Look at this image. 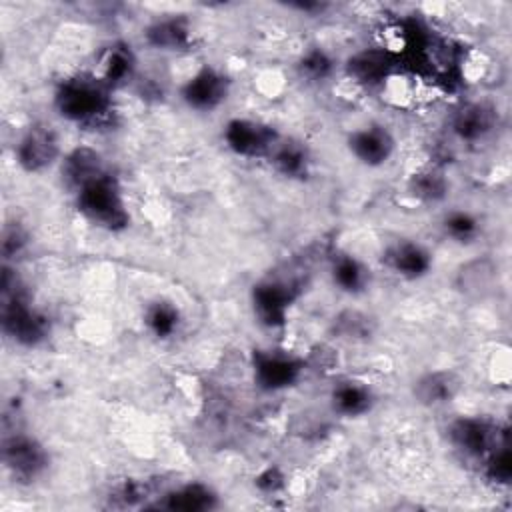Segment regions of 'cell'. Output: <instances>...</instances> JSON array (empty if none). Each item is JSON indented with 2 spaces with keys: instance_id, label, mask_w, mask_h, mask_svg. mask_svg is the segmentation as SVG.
Returning a JSON list of instances; mask_svg holds the SVG:
<instances>
[{
  "instance_id": "obj_1",
  "label": "cell",
  "mask_w": 512,
  "mask_h": 512,
  "mask_svg": "<svg viewBox=\"0 0 512 512\" xmlns=\"http://www.w3.org/2000/svg\"><path fill=\"white\" fill-rule=\"evenodd\" d=\"M0 322L4 334L20 346H40L50 336V320L30 304L16 270L4 266L0 276Z\"/></svg>"
},
{
  "instance_id": "obj_2",
  "label": "cell",
  "mask_w": 512,
  "mask_h": 512,
  "mask_svg": "<svg viewBox=\"0 0 512 512\" xmlns=\"http://www.w3.org/2000/svg\"><path fill=\"white\" fill-rule=\"evenodd\" d=\"M54 106L62 118L86 128L112 122V90L96 74H78L58 84Z\"/></svg>"
},
{
  "instance_id": "obj_3",
  "label": "cell",
  "mask_w": 512,
  "mask_h": 512,
  "mask_svg": "<svg viewBox=\"0 0 512 512\" xmlns=\"http://www.w3.org/2000/svg\"><path fill=\"white\" fill-rule=\"evenodd\" d=\"M74 196L78 212L94 226L108 232H122L130 226V212L122 186L108 170L80 188Z\"/></svg>"
},
{
  "instance_id": "obj_4",
  "label": "cell",
  "mask_w": 512,
  "mask_h": 512,
  "mask_svg": "<svg viewBox=\"0 0 512 512\" xmlns=\"http://www.w3.org/2000/svg\"><path fill=\"white\" fill-rule=\"evenodd\" d=\"M452 444L474 460H484L492 450L510 442L508 426H500L494 420L482 416H462L450 424Z\"/></svg>"
},
{
  "instance_id": "obj_5",
  "label": "cell",
  "mask_w": 512,
  "mask_h": 512,
  "mask_svg": "<svg viewBox=\"0 0 512 512\" xmlns=\"http://www.w3.org/2000/svg\"><path fill=\"white\" fill-rule=\"evenodd\" d=\"M2 462L14 480L34 482L48 470L50 454L38 438L14 432L2 440Z\"/></svg>"
},
{
  "instance_id": "obj_6",
  "label": "cell",
  "mask_w": 512,
  "mask_h": 512,
  "mask_svg": "<svg viewBox=\"0 0 512 512\" xmlns=\"http://www.w3.org/2000/svg\"><path fill=\"white\" fill-rule=\"evenodd\" d=\"M252 310L256 320L270 330L282 328L288 322L292 304L298 298V286L288 280L266 278L252 288Z\"/></svg>"
},
{
  "instance_id": "obj_7",
  "label": "cell",
  "mask_w": 512,
  "mask_h": 512,
  "mask_svg": "<svg viewBox=\"0 0 512 512\" xmlns=\"http://www.w3.org/2000/svg\"><path fill=\"white\" fill-rule=\"evenodd\" d=\"M306 370V362L288 352L276 350H254L252 352V372L254 382L260 390L280 392L296 386Z\"/></svg>"
},
{
  "instance_id": "obj_8",
  "label": "cell",
  "mask_w": 512,
  "mask_h": 512,
  "mask_svg": "<svg viewBox=\"0 0 512 512\" xmlns=\"http://www.w3.org/2000/svg\"><path fill=\"white\" fill-rule=\"evenodd\" d=\"M16 162L24 172L38 174L50 168L60 156V136L54 126L34 122L16 144Z\"/></svg>"
},
{
  "instance_id": "obj_9",
  "label": "cell",
  "mask_w": 512,
  "mask_h": 512,
  "mask_svg": "<svg viewBox=\"0 0 512 512\" xmlns=\"http://www.w3.org/2000/svg\"><path fill=\"white\" fill-rule=\"evenodd\" d=\"M222 136L226 146L242 158H268L280 140V134L270 124L250 118H232Z\"/></svg>"
},
{
  "instance_id": "obj_10",
  "label": "cell",
  "mask_w": 512,
  "mask_h": 512,
  "mask_svg": "<svg viewBox=\"0 0 512 512\" xmlns=\"http://www.w3.org/2000/svg\"><path fill=\"white\" fill-rule=\"evenodd\" d=\"M228 92H230L228 76L214 66H202L184 82L180 96L190 110L212 112L220 104H224V100L228 98Z\"/></svg>"
},
{
  "instance_id": "obj_11",
  "label": "cell",
  "mask_w": 512,
  "mask_h": 512,
  "mask_svg": "<svg viewBox=\"0 0 512 512\" xmlns=\"http://www.w3.org/2000/svg\"><path fill=\"white\" fill-rule=\"evenodd\" d=\"M500 286V266L490 256H476L456 268L454 288L468 300H486Z\"/></svg>"
},
{
  "instance_id": "obj_12",
  "label": "cell",
  "mask_w": 512,
  "mask_h": 512,
  "mask_svg": "<svg viewBox=\"0 0 512 512\" xmlns=\"http://www.w3.org/2000/svg\"><path fill=\"white\" fill-rule=\"evenodd\" d=\"M348 148L358 162L370 168H378L386 164L394 154L396 140L386 126L368 124L348 136Z\"/></svg>"
},
{
  "instance_id": "obj_13",
  "label": "cell",
  "mask_w": 512,
  "mask_h": 512,
  "mask_svg": "<svg viewBox=\"0 0 512 512\" xmlns=\"http://www.w3.org/2000/svg\"><path fill=\"white\" fill-rule=\"evenodd\" d=\"M382 260L388 270L404 280H418L424 278L432 268V254L418 242L412 240H398L390 244Z\"/></svg>"
},
{
  "instance_id": "obj_14",
  "label": "cell",
  "mask_w": 512,
  "mask_h": 512,
  "mask_svg": "<svg viewBox=\"0 0 512 512\" xmlns=\"http://www.w3.org/2000/svg\"><path fill=\"white\" fill-rule=\"evenodd\" d=\"M106 172L102 156L98 150L90 146H76L62 158L60 174H62V184L76 194L80 188H84L88 182L94 178L102 176Z\"/></svg>"
},
{
  "instance_id": "obj_15",
  "label": "cell",
  "mask_w": 512,
  "mask_h": 512,
  "mask_svg": "<svg viewBox=\"0 0 512 512\" xmlns=\"http://www.w3.org/2000/svg\"><path fill=\"white\" fill-rule=\"evenodd\" d=\"M498 124V110L488 102H468L452 116V132L462 142L484 140Z\"/></svg>"
},
{
  "instance_id": "obj_16",
  "label": "cell",
  "mask_w": 512,
  "mask_h": 512,
  "mask_svg": "<svg viewBox=\"0 0 512 512\" xmlns=\"http://www.w3.org/2000/svg\"><path fill=\"white\" fill-rule=\"evenodd\" d=\"M154 508L170 512H208L218 508V494L202 482H188L162 494Z\"/></svg>"
},
{
  "instance_id": "obj_17",
  "label": "cell",
  "mask_w": 512,
  "mask_h": 512,
  "mask_svg": "<svg viewBox=\"0 0 512 512\" xmlns=\"http://www.w3.org/2000/svg\"><path fill=\"white\" fill-rule=\"evenodd\" d=\"M144 38L148 46L164 52H182V50H188L194 42L192 26L188 18H184L182 14L154 20L146 28Z\"/></svg>"
},
{
  "instance_id": "obj_18",
  "label": "cell",
  "mask_w": 512,
  "mask_h": 512,
  "mask_svg": "<svg viewBox=\"0 0 512 512\" xmlns=\"http://www.w3.org/2000/svg\"><path fill=\"white\" fill-rule=\"evenodd\" d=\"M460 390V380L450 370H430L416 378L412 394L418 404L426 408H438L450 404Z\"/></svg>"
},
{
  "instance_id": "obj_19",
  "label": "cell",
  "mask_w": 512,
  "mask_h": 512,
  "mask_svg": "<svg viewBox=\"0 0 512 512\" xmlns=\"http://www.w3.org/2000/svg\"><path fill=\"white\" fill-rule=\"evenodd\" d=\"M392 66L394 58L390 52L380 48H364L348 58L346 74L362 86H378L390 76Z\"/></svg>"
},
{
  "instance_id": "obj_20",
  "label": "cell",
  "mask_w": 512,
  "mask_h": 512,
  "mask_svg": "<svg viewBox=\"0 0 512 512\" xmlns=\"http://www.w3.org/2000/svg\"><path fill=\"white\" fill-rule=\"evenodd\" d=\"M136 54L126 42L110 44L100 58V74H96L110 90L132 82L136 74Z\"/></svg>"
},
{
  "instance_id": "obj_21",
  "label": "cell",
  "mask_w": 512,
  "mask_h": 512,
  "mask_svg": "<svg viewBox=\"0 0 512 512\" xmlns=\"http://www.w3.org/2000/svg\"><path fill=\"white\" fill-rule=\"evenodd\" d=\"M330 404L334 412L344 418H358L372 410L374 392L368 384L358 380H342L330 392Z\"/></svg>"
},
{
  "instance_id": "obj_22",
  "label": "cell",
  "mask_w": 512,
  "mask_h": 512,
  "mask_svg": "<svg viewBox=\"0 0 512 512\" xmlns=\"http://www.w3.org/2000/svg\"><path fill=\"white\" fill-rule=\"evenodd\" d=\"M268 158L274 164L276 172L284 178L302 180L310 174V152L306 144H302L300 140L280 138Z\"/></svg>"
},
{
  "instance_id": "obj_23",
  "label": "cell",
  "mask_w": 512,
  "mask_h": 512,
  "mask_svg": "<svg viewBox=\"0 0 512 512\" xmlns=\"http://www.w3.org/2000/svg\"><path fill=\"white\" fill-rule=\"evenodd\" d=\"M332 282L346 294H362L370 284V270L352 254H334L330 266Z\"/></svg>"
},
{
  "instance_id": "obj_24",
  "label": "cell",
  "mask_w": 512,
  "mask_h": 512,
  "mask_svg": "<svg viewBox=\"0 0 512 512\" xmlns=\"http://www.w3.org/2000/svg\"><path fill=\"white\" fill-rule=\"evenodd\" d=\"M144 324L154 338L168 340L180 330V324H182L180 308L166 298L154 300L152 304H148L144 312Z\"/></svg>"
},
{
  "instance_id": "obj_25",
  "label": "cell",
  "mask_w": 512,
  "mask_h": 512,
  "mask_svg": "<svg viewBox=\"0 0 512 512\" xmlns=\"http://www.w3.org/2000/svg\"><path fill=\"white\" fill-rule=\"evenodd\" d=\"M408 192L420 202H440L448 194V180L438 168H422L408 180Z\"/></svg>"
},
{
  "instance_id": "obj_26",
  "label": "cell",
  "mask_w": 512,
  "mask_h": 512,
  "mask_svg": "<svg viewBox=\"0 0 512 512\" xmlns=\"http://www.w3.org/2000/svg\"><path fill=\"white\" fill-rule=\"evenodd\" d=\"M298 76L310 84H320L324 80H328L334 72V60L332 56L324 50V48H310L306 50L298 64H296Z\"/></svg>"
},
{
  "instance_id": "obj_27",
  "label": "cell",
  "mask_w": 512,
  "mask_h": 512,
  "mask_svg": "<svg viewBox=\"0 0 512 512\" xmlns=\"http://www.w3.org/2000/svg\"><path fill=\"white\" fill-rule=\"evenodd\" d=\"M442 230L458 244H470L480 234L478 218L468 210H450L442 218Z\"/></svg>"
},
{
  "instance_id": "obj_28",
  "label": "cell",
  "mask_w": 512,
  "mask_h": 512,
  "mask_svg": "<svg viewBox=\"0 0 512 512\" xmlns=\"http://www.w3.org/2000/svg\"><path fill=\"white\" fill-rule=\"evenodd\" d=\"M372 330V318L360 310H344L334 318V332L346 340H366Z\"/></svg>"
},
{
  "instance_id": "obj_29",
  "label": "cell",
  "mask_w": 512,
  "mask_h": 512,
  "mask_svg": "<svg viewBox=\"0 0 512 512\" xmlns=\"http://www.w3.org/2000/svg\"><path fill=\"white\" fill-rule=\"evenodd\" d=\"M482 470L484 476L498 486H508L512 478V452H510V442L498 446L492 450L484 460H482Z\"/></svg>"
},
{
  "instance_id": "obj_30",
  "label": "cell",
  "mask_w": 512,
  "mask_h": 512,
  "mask_svg": "<svg viewBox=\"0 0 512 512\" xmlns=\"http://www.w3.org/2000/svg\"><path fill=\"white\" fill-rule=\"evenodd\" d=\"M30 242L28 230L20 222H6L2 228V238H0V254L4 260L16 258L18 254L24 252V248Z\"/></svg>"
},
{
  "instance_id": "obj_31",
  "label": "cell",
  "mask_w": 512,
  "mask_h": 512,
  "mask_svg": "<svg viewBox=\"0 0 512 512\" xmlns=\"http://www.w3.org/2000/svg\"><path fill=\"white\" fill-rule=\"evenodd\" d=\"M148 496V488L146 484L138 482V480H122L120 484H116L110 490V504L118 506V508H128V506H136L138 502H142Z\"/></svg>"
},
{
  "instance_id": "obj_32",
  "label": "cell",
  "mask_w": 512,
  "mask_h": 512,
  "mask_svg": "<svg viewBox=\"0 0 512 512\" xmlns=\"http://www.w3.org/2000/svg\"><path fill=\"white\" fill-rule=\"evenodd\" d=\"M254 486L264 494H276L286 486V476L278 466H268L254 478Z\"/></svg>"
},
{
  "instance_id": "obj_33",
  "label": "cell",
  "mask_w": 512,
  "mask_h": 512,
  "mask_svg": "<svg viewBox=\"0 0 512 512\" xmlns=\"http://www.w3.org/2000/svg\"><path fill=\"white\" fill-rule=\"evenodd\" d=\"M286 6L292 8V10L304 12V14H318V12H324L328 8V4H324V2H290Z\"/></svg>"
}]
</instances>
